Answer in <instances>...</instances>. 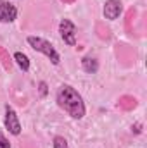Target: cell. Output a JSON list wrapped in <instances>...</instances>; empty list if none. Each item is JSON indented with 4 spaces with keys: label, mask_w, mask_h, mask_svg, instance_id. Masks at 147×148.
Returning <instances> with one entry per match:
<instances>
[{
    "label": "cell",
    "mask_w": 147,
    "mask_h": 148,
    "mask_svg": "<svg viewBox=\"0 0 147 148\" xmlns=\"http://www.w3.org/2000/svg\"><path fill=\"white\" fill-rule=\"evenodd\" d=\"M76 24H74L71 19H61L59 23V35H61V40L69 45V47H74L76 45Z\"/></svg>",
    "instance_id": "3"
},
{
    "label": "cell",
    "mask_w": 147,
    "mask_h": 148,
    "mask_svg": "<svg viewBox=\"0 0 147 148\" xmlns=\"http://www.w3.org/2000/svg\"><path fill=\"white\" fill-rule=\"evenodd\" d=\"M121 12H123V3H121V0H106L104 9H102V14H104L106 19L116 21Z\"/></svg>",
    "instance_id": "6"
},
{
    "label": "cell",
    "mask_w": 147,
    "mask_h": 148,
    "mask_svg": "<svg viewBox=\"0 0 147 148\" xmlns=\"http://www.w3.org/2000/svg\"><path fill=\"white\" fill-rule=\"evenodd\" d=\"M3 124L7 127V131L14 136H19L21 134V122H19V117L16 110L10 107V105H5V115H3Z\"/></svg>",
    "instance_id": "4"
},
{
    "label": "cell",
    "mask_w": 147,
    "mask_h": 148,
    "mask_svg": "<svg viewBox=\"0 0 147 148\" xmlns=\"http://www.w3.org/2000/svg\"><path fill=\"white\" fill-rule=\"evenodd\" d=\"M0 148H10V143H9V140L5 138V134L0 131Z\"/></svg>",
    "instance_id": "10"
},
{
    "label": "cell",
    "mask_w": 147,
    "mask_h": 148,
    "mask_svg": "<svg viewBox=\"0 0 147 148\" xmlns=\"http://www.w3.org/2000/svg\"><path fill=\"white\" fill-rule=\"evenodd\" d=\"M81 69L87 74H95L99 71V60L92 55H85L81 59Z\"/></svg>",
    "instance_id": "7"
},
{
    "label": "cell",
    "mask_w": 147,
    "mask_h": 148,
    "mask_svg": "<svg viewBox=\"0 0 147 148\" xmlns=\"http://www.w3.org/2000/svg\"><path fill=\"white\" fill-rule=\"evenodd\" d=\"M40 95H42V97H45V95H47V84H45L43 81L40 83Z\"/></svg>",
    "instance_id": "11"
},
{
    "label": "cell",
    "mask_w": 147,
    "mask_h": 148,
    "mask_svg": "<svg viewBox=\"0 0 147 148\" xmlns=\"http://www.w3.org/2000/svg\"><path fill=\"white\" fill-rule=\"evenodd\" d=\"M52 147L54 148H69V145H68V140L64 136H54Z\"/></svg>",
    "instance_id": "9"
},
{
    "label": "cell",
    "mask_w": 147,
    "mask_h": 148,
    "mask_svg": "<svg viewBox=\"0 0 147 148\" xmlns=\"http://www.w3.org/2000/svg\"><path fill=\"white\" fill-rule=\"evenodd\" d=\"M55 102H57L59 109H62L74 121L83 119L85 114H87V107H85V102H83L81 95L78 93V90L73 88L71 84H61L57 88V91H55Z\"/></svg>",
    "instance_id": "1"
},
{
    "label": "cell",
    "mask_w": 147,
    "mask_h": 148,
    "mask_svg": "<svg viewBox=\"0 0 147 148\" xmlns=\"http://www.w3.org/2000/svg\"><path fill=\"white\" fill-rule=\"evenodd\" d=\"M14 60L17 62V66L21 67L23 73H28V71H30V66H31V64H30V59H28L23 52H16V53H14Z\"/></svg>",
    "instance_id": "8"
},
{
    "label": "cell",
    "mask_w": 147,
    "mask_h": 148,
    "mask_svg": "<svg viewBox=\"0 0 147 148\" xmlns=\"http://www.w3.org/2000/svg\"><path fill=\"white\" fill-rule=\"evenodd\" d=\"M26 41H28V45L38 52V53H42V55H45L54 66H59L61 64V55H59V52L54 48V45L49 41V40H45V38H40V36H28L26 38Z\"/></svg>",
    "instance_id": "2"
},
{
    "label": "cell",
    "mask_w": 147,
    "mask_h": 148,
    "mask_svg": "<svg viewBox=\"0 0 147 148\" xmlns=\"http://www.w3.org/2000/svg\"><path fill=\"white\" fill-rule=\"evenodd\" d=\"M17 19V7L7 0H0V23H14Z\"/></svg>",
    "instance_id": "5"
}]
</instances>
